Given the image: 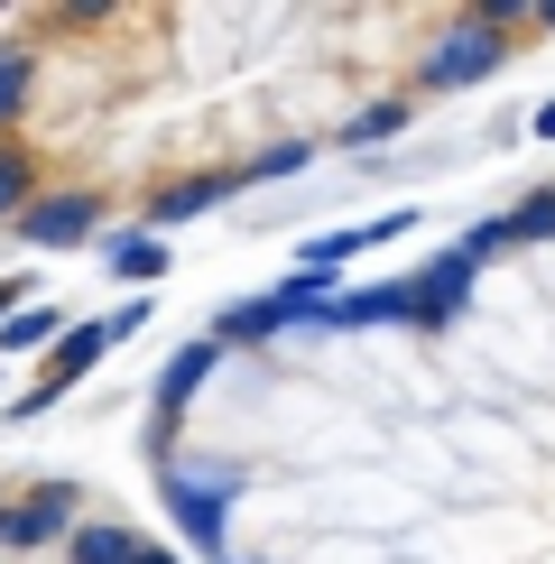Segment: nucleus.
<instances>
[{"mask_svg": "<svg viewBox=\"0 0 555 564\" xmlns=\"http://www.w3.org/2000/svg\"><path fill=\"white\" fill-rule=\"evenodd\" d=\"M29 93H37V56H29V46H0V139L19 130V111H29Z\"/></svg>", "mask_w": 555, "mask_h": 564, "instance_id": "obj_12", "label": "nucleus"}, {"mask_svg": "<svg viewBox=\"0 0 555 564\" xmlns=\"http://www.w3.org/2000/svg\"><path fill=\"white\" fill-rule=\"evenodd\" d=\"M231 195V176H185V185H167V195H149V231L167 241L176 223H195V214H214V204Z\"/></svg>", "mask_w": 555, "mask_h": 564, "instance_id": "obj_9", "label": "nucleus"}, {"mask_svg": "<svg viewBox=\"0 0 555 564\" xmlns=\"http://www.w3.org/2000/svg\"><path fill=\"white\" fill-rule=\"evenodd\" d=\"M463 250H472V260H491V250H509V214H491V223H472V231H463Z\"/></svg>", "mask_w": 555, "mask_h": 564, "instance_id": "obj_17", "label": "nucleus"}, {"mask_svg": "<svg viewBox=\"0 0 555 564\" xmlns=\"http://www.w3.org/2000/svg\"><path fill=\"white\" fill-rule=\"evenodd\" d=\"M399 130H407V102L389 93V102H361V111H352V130H342V139H352V149H380V139H399Z\"/></svg>", "mask_w": 555, "mask_h": 564, "instance_id": "obj_15", "label": "nucleus"}, {"mask_svg": "<svg viewBox=\"0 0 555 564\" xmlns=\"http://www.w3.org/2000/svg\"><path fill=\"white\" fill-rule=\"evenodd\" d=\"M111 343H121V334H111V315H92V324H65V334H56V351H46V370H37V389L19 398L10 416H46V408H56V398L75 389V380H84L92 361H102Z\"/></svg>", "mask_w": 555, "mask_h": 564, "instance_id": "obj_4", "label": "nucleus"}, {"mask_svg": "<svg viewBox=\"0 0 555 564\" xmlns=\"http://www.w3.org/2000/svg\"><path fill=\"white\" fill-rule=\"evenodd\" d=\"M287 305H278V288L269 296H241V305H222V315H214V343L231 351V343H269V334H287Z\"/></svg>", "mask_w": 555, "mask_h": 564, "instance_id": "obj_10", "label": "nucleus"}, {"mask_svg": "<svg viewBox=\"0 0 555 564\" xmlns=\"http://www.w3.org/2000/svg\"><path fill=\"white\" fill-rule=\"evenodd\" d=\"M509 241H555V185H537V195L509 214Z\"/></svg>", "mask_w": 555, "mask_h": 564, "instance_id": "obj_16", "label": "nucleus"}, {"mask_svg": "<svg viewBox=\"0 0 555 564\" xmlns=\"http://www.w3.org/2000/svg\"><path fill=\"white\" fill-rule=\"evenodd\" d=\"M231 500H241V473H222V463H167V509H176L185 546H204V555H214V546H222Z\"/></svg>", "mask_w": 555, "mask_h": 564, "instance_id": "obj_2", "label": "nucleus"}, {"mask_svg": "<svg viewBox=\"0 0 555 564\" xmlns=\"http://www.w3.org/2000/svg\"><path fill=\"white\" fill-rule=\"evenodd\" d=\"M537 29H555V0H546V10H537Z\"/></svg>", "mask_w": 555, "mask_h": 564, "instance_id": "obj_20", "label": "nucleus"}, {"mask_svg": "<svg viewBox=\"0 0 555 564\" xmlns=\"http://www.w3.org/2000/svg\"><path fill=\"white\" fill-rule=\"evenodd\" d=\"M509 29H519L509 10H472V19H454V29L435 37V46H426V65H416V84H426V93H463V84L500 75V65H509Z\"/></svg>", "mask_w": 555, "mask_h": 564, "instance_id": "obj_1", "label": "nucleus"}, {"mask_svg": "<svg viewBox=\"0 0 555 564\" xmlns=\"http://www.w3.org/2000/svg\"><path fill=\"white\" fill-rule=\"evenodd\" d=\"M214 361H222V343H214V334H204V343H176V361L157 370V389H149V398H157V416H167V426H176L185 408H195V389L214 380Z\"/></svg>", "mask_w": 555, "mask_h": 564, "instance_id": "obj_8", "label": "nucleus"}, {"mask_svg": "<svg viewBox=\"0 0 555 564\" xmlns=\"http://www.w3.org/2000/svg\"><path fill=\"white\" fill-rule=\"evenodd\" d=\"M324 324L334 334H361V324H416V288L407 278H380V288H342L324 305Z\"/></svg>", "mask_w": 555, "mask_h": 564, "instance_id": "obj_6", "label": "nucleus"}, {"mask_svg": "<svg viewBox=\"0 0 555 564\" xmlns=\"http://www.w3.org/2000/svg\"><path fill=\"white\" fill-rule=\"evenodd\" d=\"M472 269H481V260H472L463 241H454V250H435V260L407 278V288H416V324H445V315H463V296H472Z\"/></svg>", "mask_w": 555, "mask_h": 564, "instance_id": "obj_5", "label": "nucleus"}, {"mask_svg": "<svg viewBox=\"0 0 555 564\" xmlns=\"http://www.w3.org/2000/svg\"><path fill=\"white\" fill-rule=\"evenodd\" d=\"M10 231L29 250H84V241H102V195H84V185H46Z\"/></svg>", "mask_w": 555, "mask_h": 564, "instance_id": "obj_3", "label": "nucleus"}, {"mask_svg": "<svg viewBox=\"0 0 555 564\" xmlns=\"http://www.w3.org/2000/svg\"><path fill=\"white\" fill-rule=\"evenodd\" d=\"M527 130H537V139H555V102H537V111H527Z\"/></svg>", "mask_w": 555, "mask_h": 564, "instance_id": "obj_19", "label": "nucleus"}, {"mask_svg": "<svg viewBox=\"0 0 555 564\" xmlns=\"http://www.w3.org/2000/svg\"><path fill=\"white\" fill-rule=\"evenodd\" d=\"M56 334H65L56 305H19V315L0 324V351H37V343H56Z\"/></svg>", "mask_w": 555, "mask_h": 564, "instance_id": "obj_14", "label": "nucleus"}, {"mask_svg": "<svg viewBox=\"0 0 555 564\" xmlns=\"http://www.w3.org/2000/svg\"><path fill=\"white\" fill-rule=\"evenodd\" d=\"M37 195H46V185H37V158L19 149V139H0V223H19Z\"/></svg>", "mask_w": 555, "mask_h": 564, "instance_id": "obj_11", "label": "nucleus"}, {"mask_svg": "<svg viewBox=\"0 0 555 564\" xmlns=\"http://www.w3.org/2000/svg\"><path fill=\"white\" fill-rule=\"evenodd\" d=\"M111 278H130V288L167 278V241H157V231H130V241H111Z\"/></svg>", "mask_w": 555, "mask_h": 564, "instance_id": "obj_13", "label": "nucleus"}, {"mask_svg": "<svg viewBox=\"0 0 555 564\" xmlns=\"http://www.w3.org/2000/svg\"><path fill=\"white\" fill-rule=\"evenodd\" d=\"M296 167H306V149H296V139H287V149H260V158H250V176H296Z\"/></svg>", "mask_w": 555, "mask_h": 564, "instance_id": "obj_18", "label": "nucleus"}, {"mask_svg": "<svg viewBox=\"0 0 555 564\" xmlns=\"http://www.w3.org/2000/svg\"><path fill=\"white\" fill-rule=\"evenodd\" d=\"M75 490H37V500H10L0 509V546H46V536H75Z\"/></svg>", "mask_w": 555, "mask_h": 564, "instance_id": "obj_7", "label": "nucleus"}]
</instances>
